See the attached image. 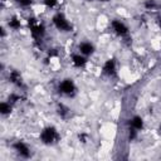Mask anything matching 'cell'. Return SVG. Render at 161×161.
Wrapping results in <instances>:
<instances>
[{
    "mask_svg": "<svg viewBox=\"0 0 161 161\" xmlns=\"http://www.w3.org/2000/svg\"><path fill=\"white\" fill-rule=\"evenodd\" d=\"M53 22H54L55 27H57L58 29H60V30H64V32H69V30L72 29L70 24H69V23L65 20V18H64L62 14H57V15L53 18Z\"/></svg>",
    "mask_w": 161,
    "mask_h": 161,
    "instance_id": "1",
    "label": "cell"
},
{
    "mask_svg": "<svg viewBox=\"0 0 161 161\" xmlns=\"http://www.w3.org/2000/svg\"><path fill=\"white\" fill-rule=\"evenodd\" d=\"M57 138V131L54 127H47L42 132V141L44 143H52Z\"/></svg>",
    "mask_w": 161,
    "mask_h": 161,
    "instance_id": "2",
    "label": "cell"
},
{
    "mask_svg": "<svg viewBox=\"0 0 161 161\" xmlns=\"http://www.w3.org/2000/svg\"><path fill=\"white\" fill-rule=\"evenodd\" d=\"M29 25H30V29H32V34L34 38H39L43 35L44 33V27L43 25H35L34 24V19H29Z\"/></svg>",
    "mask_w": 161,
    "mask_h": 161,
    "instance_id": "3",
    "label": "cell"
},
{
    "mask_svg": "<svg viewBox=\"0 0 161 161\" xmlns=\"http://www.w3.org/2000/svg\"><path fill=\"white\" fill-rule=\"evenodd\" d=\"M59 90H60L62 93L70 95V93L74 91V85H73V82H72L70 79H65V80H63V82H62Z\"/></svg>",
    "mask_w": 161,
    "mask_h": 161,
    "instance_id": "4",
    "label": "cell"
},
{
    "mask_svg": "<svg viewBox=\"0 0 161 161\" xmlns=\"http://www.w3.org/2000/svg\"><path fill=\"white\" fill-rule=\"evenodd\" d=\"M14 148H15V150L18 151V153H19L20 156H23V157H29V156H30V151H29L28 146L24 145L23 142H17V143L14 145Z\"/></svg>",
    "mask_w": 161,
    "mask_h": 161,
    "instance_id": "5",
    "label": "cell"
},
{
    "mask_svg": "<svg viewBox=\"0 0 161 161\" xmlns=\"http://www.w3.org/2000/svg\"><path fill=\"white\" fill-rule=\"evenodd\" d=\"M112 27H113V29H115V32H116L117 34H120V35H125V34H127V28H126V25H125V24H122L121 22L115 20V22L112 23Z\"/></svg>",
    "mask_w": 161,
    "mask_h": 161,
    "instance_id": "6",
    "label": "cell"
},
{
    "mask_svg": "<svg viewBox=\"0 0 161 161\" xmlns=\"http://www.w3.org/2000/svg\"><path fill=\"white\" fill-rule=\"evenodd\" d=\"M103 70L106 74L111 75V74H115V60L113 59H110L106 62L105 67H103Z\"/></svg>",
    "mask_w": 161,
    "mask_h": 161,
    "instance_id": "7",
    "label": "cell"
},
{
    "mask_svg": "<svg viewBox=\"0 0 161 161\" xmlns=\"http://www.w3.org/2000/svg\"><path fill=\"white\" fill-rule=\"evenodd\" d=\"M10 80H12L13 83H15L17 86H22V85H23L22 77H20V74H19L17 70H13V72H12V74H10Z\"/></svg>",
    "mask_w": 161,
    "mask_h": 161,
    "instance_id": "8",
    "label": "cell"
},
{
    "mask_svg": "<svg viewBox=\"0 0 161 161\" xmlns=\"http://www.w3.org/2000/svg\"><path fill=\"white\" fill-rule=\"evenodd\" d=\"M131 126L135 128V130H141L142 128V126H143V122H142V120H141V117H133L132 118V121H131Z\"/></svg>",
    "mask_w": 161,
    "mask_h": 161,
    "instance_id": "9",
    "label": "cell"
},
{
    "mask_svg": "<svg viewBox=\"0 0 161 161\" xmlns=\"http://www.w3.org/2000/svg\"><path fill=\"white\" fill-rule=\"evenodd\" d=\"M80 52H82L83 54H91L93 52V45L90 44V43H83L82 45H80Z\"/></svg>",
    "mask_w": 161,
    "mask_h": 161,
    "instance_id": "10",
    "label": "cell"
},
{
    "mask_svg": "<svg viewBox=\"0 0 161 161\" xmlns=\"http://www.w3.org/2000/svg\"><path fill=\"white\" fill-rule=\"evenodd\" d=\"M73 63L75 67H82V65H85L86 59L80 55H73Z\"/></svg>",
    "mask_w": 161,
    "mask_h": 161,
    "instance_id": "11",
    "label": "cell"
},
{
    "mask_svg": "<svg viewBox=\"0 0 161 161\" xmlns=\"http://www.w3.org/2000/svg\"><path fill=\"white\" fill-rule=\"evenodd\" d=\"M12 111V107H10V105H8V103H2L0 105V112H2L3 115H7V113H9Z\"/></svg>",
    "mask_w": 161,
    "mask_h": 161,
    "instance_id": "12",
    "label": "cell"
},
{
    "mask_svg": "<svg viewBox=\"0 0 161 161\" xmlns=\"http://www.w3.org/2000/svg\"><path fill=\"white\" fill-rule=\"evenodd\" d=\"M9 25H10V28H13V29H19V28H20V22H19L17 18H12L10 22H9Z\"/></svg>",
    "mask_w": 161,
    "mask_h": 161,
    "instance_id": "13",
    "label": "cell"
},
{
    "mask_svg": "<svg viewBox=\"0 0 161 161\" xmlns=\"http://www.w3.org/2000/svg\"><path fill=\"white\" fill-rule=\"evenodd\" d=\"M17 3H19L20 5H24V7H28L32 4V0H17Z\"/></svg>",
    "mask_w": 161,
    "mask_h": 161,
    "instance_id": "14",
    "label": "cell"
},
{
    "mask_svg": "<svg viewBox=\"0 0 161 161\" xmlns=\"http://www.w3.org/2000/svg\"><path fill=\"white\" fill-rule=\"evenodd\" d=\"M44 3H45V5L47 7H54L55 5V3H57V0H44Z\"/></svg>",
    "mask_w": 161,
    "mask_h": 161,
    "instance_id": "15",
    "label": "cell"
},
{
    "mask_svg": "<svg viewBox=\"0 0 161 161\" xmlns=\"http://www.w3.org/2000/svg\"><path fill=\"white\" fill-rule=\"evenodd\" d=\"M67 111H68V110H67L65 107L59 106V111H58V112H59V115H60V116H63V117H64V116L67 115Z\"/></svg>",
    "mask_w": 161,
    "mask_h": 161,
    "instance_id": "16",
    "label": "cell"
},
{
    "mask_svg": "<svg viewBox=\"0 0 161 161\" xmlns=\"http://www.w3.org/2000/svg\"><path fill=\"white\" fill-rule=\"evenodd\" d=\"M145 7L146 8H153L155 7V2H152V0H148V2L145 3Z\"/></svg>",
    "mask_w": 161,
    "mask_h": 161,
    "instance_id": "17",
    "label": "cell"
},
{
    "mask_svg": "<svg viewBox=\"0 0 161 161\" xmlns=\"http://www.w3.org/2000/svg\"><path fill=\"white\" fill-rule=\"evenodd\" d=\"M135 136H136V131H135V128H133V130L130 131V136H128V137H130V140H133Z\"/></svg>",
    "mask_w": 161,
    "mask_h": 161,
    "instance_id": "18",
    "label": "cell"
},
{
    "mask_svg": "<svg viewBox=\"0 0 161 161\" xmlns=\"http://www.w3.org/2000/svg\"><path fill=\"white\" fill-rule=\"evenodd\" d=\"M158 25H160V27H161V18H160V19H158Z\"/></svg>",
    "mask_w": 161,
    "mask_h": 161,
    "instance_id": "19",
    "label": "cell"
},
{
    "mask_svg": "<svg viewBox=\"0 0 161 161\" xmlns=\"http://www.w3.org/2000/svg\"><path fill=\"white\" fill-rule=\"evenodd\" d=\"M101 2H108V0H101Z\"/></svg>",
    "mask_w": 161,
    "mask_h": 161,
    "instance_id": "20",
    "label": "cell"
}]
</instances>
